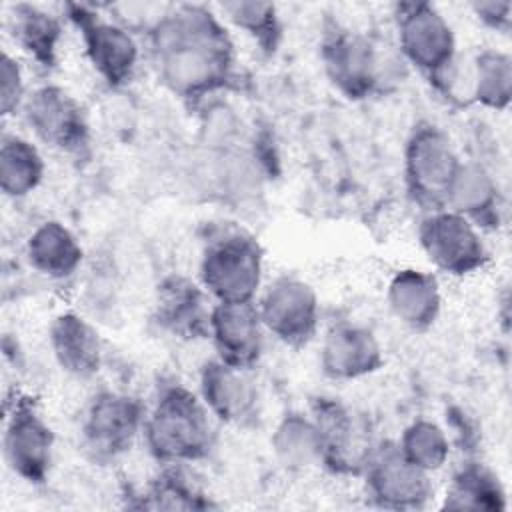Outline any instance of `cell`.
<instances>
[{"label":"cell","mask_w":512,"mask_h":512,"mask_svg":"<svg viewBox=\"0 0 512 512\" xmlns=\"http://www.w3.org/2000/svg\"><path fill=\"white\" fill-rule=\"evenodd\" d=\"M396 50L428 84L454 96L458 86V42L452 24L432 2H398L392 8Z\"/></svg>","instance_id":"4"},{"label":"cell","mask_w":512,"mask_h":512,"mask_svg":"<svg viewBox=\"0 0 512 512\" xmlns=\"http://www.w3.org/2000/svg\"><path fill=\"white\" fill-rule=\"evenodd\" d=\"M474 18L488 30L508 34L512 26V2L508 0H476L470 4Z\"/></svg>","instance_id":"32"},{"label":"cell","mask_w":512,"mask_h":512,"mask_svg":"<svg viewBox=\"0 0 512 512\" xmlns=\"http://www.w3.org/2000/svg\"><path fill=\"white\" fill-rule=\"evenodd\" d=\"M8 28L16 48L42 70H54L60 62L64 24L62 18L28 2L10 6Z\"/></svg>","instance_id":"23"},{"label":"cell","mask_w":512,"mask_h":512,"mask_svg":"<svg viewBox=\"0 0 512 512\" xmlns=\"http://www.w3.org/2000/svg\"><path fill=\"white\" fill-rule=\"evenodd\" d=\"M26 96H28V90H26V82H24L22 64L16 56H12L8 50H4L2 58H0V112H2V118L20 114Z\"/></svg>","instance_id":"31"},{"label":"cell","mask_w":512,"mask_h":512,"mask_svg":"<svg viewBox=\"0 0 512 512\" xmlns=\"http://www.w3.org/2000/svg\"><path fill=\"white\" fill-rule=\"evenodd\" d=\"M146 406L134 394L104 388L86 404L78 434L88 460L100 466L116 464L142 438Z\"/></svg>","instance_id":"7"},{"label":"cell","mask_w":512,"mask_h":512,"mask_svg":"<svg viewBox=\"0 0 512 512\" xmlns=\"http://www.w3.org/2000/svg\"><path fill=\"white\" fill-rule=\"evenodd\" d=\"M158 82L186 104H202L228 90L238 52L230 28L204 4H170L146 32Z\"/></svg>","instance_id":"1"},{"label":"cell","mask_w":512,"mask_h":512,"mask_svg":"<svg viewBox=\"0 0 512 512\" xmlns=\"http://www.w3.org/2000/svg\"><path fill=\"white\" fill-rule=\"evenodd\" d=\"M48 346L56 366L74 380H92L104 364V344L96 326L80 312L66 310L48 326Z\"/></svg>","instance_id":"19"},{"label":"cell","mask_w":512,"mask_h":512,"mask_svg":"<svg viewBox=\"0 0 512 512\" xmlns=\"http://www.w3.org/2000/svg\"><path fill=\"white\" fill-rule=\"evenodd\" d=\"M276 462L288 472L320 466V442L310 412H286L270 436Z\"/></svg>","instance_id":"28"},{"label":"cell","mask_w":512,"mask_h":512,"mask_svg":"<svg viewBox=\"0 0 512 512\" xmlns=\"http://www.w3.org/2000/svg\"><path fill=\"white\" fill-rule=\"evenodd\" d=\"M318 364L328 380L356 382L384 366V348L368 326L338 322L322 338Z\"/></svg>","instance_id":"17"},{"label":"cell","mask_w":512,"mask_h":512,"mask_svg":"<svg viewBox=\"0 0 512 512\" xmlns=\"http://www.w3.org/2000/svg\"><path fill=\"white\" fill-rule=\"evenodd\" d=\"M432 474L404 458L392 440L378 442L360 478L370 504L384 510H422L434 496Z\"/></svg>","instance_id":"14"},{"label":"cell","mask_w":512,"mask_h":512,"mask_svg":"<svg viewBox=\"0 0 512 512\" xmlns=\"http://www.w3.org/2000/svg\"><path fill=\"white\" fill-rule=\"evenodd\" d=\"M446 208L462 214L482 232H496L504 224V196L494 174L480 162H462L448 194Z\"/></svg>","instance_id":"20"},{"label":"cell","mask_w":512,"mask_h":512,"mask_svg":"<svg viewBox=\"0 0 512 512\" xmlns=\"http://www.w3.org/2000/svg\"><path fill=\"white\" fill-rule=\"evenodd\" d=\"M212 298L198 278L172 272L154 290L152 322L160 332L180 342L208 340Z\"/></svg>","instance_id":"15"},{"label":"cell","mask_w":512,"mask_h":512,"mask_svg":"<svg viewBox=\"0 0 512 512\" xmlns=\"http://www.w3.org/2000/svg\"><path fill=\"white\" fill-rule=\"evenodd\" d=\"M62 12L78 30L84 56L94 74L112 90L128 86L142 58L134 32L108 12L104 14V6L98 4L68 2Z\"/></svg>","instance_id":"6"},{"label":"cell","mask_w":512,"mask_h":512,"mask_svg":"<svg viewBox=\"0 0 512 512\" xmlns=\"http://www.w3.org/2000/svg\"><path fill=\"white\" fill-rule=\"evenodd\" d=\"M198 282L212 302H256L264 286V248L242 228L216 230L202 248Z\"/></svg>","instance_id":"5"},{"label":"cell","mask_w":512,"mask_h":512,"mask_svg":"<svg viewBox=\"0 0 512 512\" xmlns=\"http://www.w3.org/2000/svg\"><path fill=\"white\" fill-rule=\"evenodd\" d=\"M468 98L492 112H506L512 100V58L498 48H484L472 60Z\"/></svg>","instance_id":"29"},{"label":"cell","mask_w":512,"mask_h":512,"mask_svg":"<svg viewBox=\"0 0 512 512\" xmlns=\"http://www.w3.org/2000/svg\"><path fill=\"white\" fill-rule=\"evenodd\" d=\"M134 508L146 510H210V494L192 476L186 464H160V470L134 496Z\"/></svg>","instance_id":"25"},{"label":"cell","mask_w":512,"mask_h":512,"mask_svg":"<svg viewBox=\"0 0 512 512\" xmlns=\"http://www.w3.org/2000/svg\"><path fill=\"white\" fill-rule=\"evenodd\" d=\"M396 444L406 460L428 474L442 470L450 458V438L446 430L430 418L412 420L402 430Z\"/></svg>","instance_id":"30"},{"label":"cell","mask_w":512,"mask_h":512,"mask_svg":"<svg viewBox=\"0 0 512 512\" xmlns=\"http://www.w3.org/2000/svg\"><path fill=\"white\" fill-rule=\"evenodd\" d=\"M506 488L500 476L480 460L462 462L450 476L442 508L470 512L506 510Z\"/></svg>","instance_id":"24"},{"label":"cell","mask_w":512,"mask_h":512,"mask_svg":"<svg viewBox=\"0 0 512 512\" xmlns=\"http://www.w3.org/2000/svg\"><path fill=\"white\" fill-rule=\"evenodd\" d=\"M320 442V466L334 476H360L376 448L368 418L334 396H318L310 404Z\"/></svg>","instance_id":"9"},{"label":"cell","mask_w":512,"mask_h":512,"mask_svg":"<svg viewBox=\"0 0 512 512\" xmlns=\"http://www.w3.org/2000/svg\"><path fill=\"white\" fill-rule=\"evenodd\" d=\"M196 392L216 422L246 426L258 414L260 398L250 370L234 368L216 356L200 366Z\"/></svg>","instance_id":"18"},{"label":"cell","mask_w":512,"mask_h":512,"mask_svg":"<svg viewBox=\"0 0 512 512\" xmlns=\"http://www.w3.org/2000/svg\"><path fill=\"white\" fill-rule=\"evenodd\" d=\"M46 176V162L34 140L4 132L0 140V190L22 200L34 194Z\"/></svg>","instance_id":"26"},{"label":"cell","mask_w":512,"mask_h":512,"mask_svg":"<svg viewBox=\"0 0 512 512\" xmlns=\"http://www.w3.org/2000/svg\"><path fill=\"white\" fill-rule=\"evenodd\" d=\"M386 304L402 326L412 332H428L442 312L438 278L418 268L396 270L386 286Z\"/></svg>","instance_id":"21"},{"label":"cell","mask_w":512,"mask_h":512,"mask_svg":"<svg viewBox=\"0 0 512 512\" xmlns=\"http://www.w3.org/2000/svg\"><path fill=\"white\" fill-rule=\"evenodd\" d=\"M256 310L268 336L280 344L306 348L320 328V298L314 286L298 276H276L256 298Z\"/></svg>","instance_id":"12"},{"label":"cell","mask_w":512,"mask_h":512,"mask_svg":"<svg viewBox=\"0 0 512 512\" xmlns=\"http://www.w3.org/2000/svg\"><path fill=\"white\" fill-rule=\"evenodd\" d=\"M32 136L46 148L84 158L92 148V130L82 102L60 84H42L28 92L20 110Z\"/></svg>","instance_id":"10"},{"label":"cell","mask_w":512,"mask_h":512,"mask_svg":"<svg viewBox=\"0 0 512 512\" xmlns=\"http://www.w3.org/2000/svg\"><path fill=\"white\" fill-rule=\"evenodd\" d=\"M462 162L438 124L430 120L414 124L404 144V186L410 200L424 212L446 208Z\"/></svg>","instance_id":"8"},{"label":"cell","mask_w":512,"mask_h":512,"mask_svg":"<svg viewBox=\"0 0 512 512\" xmlns=\"http://www.w3.org/2000/svg\"><path fill=\"white\" fill-rule=\"evenodd\" d=\"M28 266L50 282H66L80 270L84 248L76 234L60 220L40 222L26 238Z\"/></svg>","instance_id":"22"},{"label":"cell","mask_w":512,"mask_h":512,"mask_svg":"<svg viewBox=\"0 0 512 512\" xmlns=\"http://www.w3.org/2000/svg\"><path fill=\"white\" fill-rule=\"evenodd\" d=\"M266 336L256 302H214L208 340L218 360L252 372L264 356Z\"/></svg>","instance_id":"16"},{"label":"cell","mask_w":512,"mask_h":512,"mask_svg":"<svg viewBox=\"0 0 512 512\" xmlns=\"http://www.w3.org/2000/svg\"><path fill=\"white\" fill-rule=\"evenodd\" d=\"M142 442L158 464H196L214 450V416L196 390L180 382L162 384L146 406Z\"/></svg>","instance_id":"3"},{"label":"cell","mask_w":512,"mask_h":512,"mask_svg":"<svg viewBox=\"0 0 512 512\" xmlns=\"http://www.w3.org/2000/svg\"><path fill=\"white\" fill-rule=\"evenodd\" d=\"M318 54L332 88L352 102L394 90L408 68L396 46L340 22L324 24Z\"/></svg>","instance_id":"2"},{"label":"cell","mask_w":512,"mask_h":512,"mask_svg":"<svg viewBox=\"0 0 512 512\" xmlns=\"http://www.w3.org/2000/svg\"><path fill=\"white\" fill-rule=\"evenodd\" d=\"M218 16L226 26H234L264 56H274L284 40V22L274 2L264 0H234L216 4Z\"/></svg>","instance_id":"27"},{"label":"cell","mask_w":512,"mask_h":512,"mask_svg":"<svg viewBox=\"0 0 512 512\" xmlns=\"http://www.w3.org/2000/svg\"><path fill=\"white\" fill-rule=\"evenodd\" d=\"M56 436L34 400L18 396L6 404L2 456L6 468L30 486L48 482L54 464Z\"/></svg>","instance_id":"13"},{"label":"cell","mask_w":512,"mask_h":512,"mask_svg":"<svg viewBox=\"0 0 512 512\" xmlns=\"http://www.w3.org/2000/svg\"><path fill=\"white\" fill-rule=\"evenodd\" d=\"M416 238L428 262L446 276L466 278L490 264L484 232L450 208L424 212Z\"/></svg>","instance_id":"11"}]
</instances>
